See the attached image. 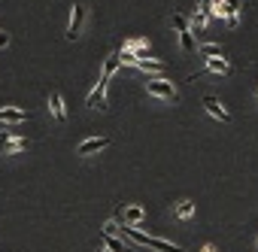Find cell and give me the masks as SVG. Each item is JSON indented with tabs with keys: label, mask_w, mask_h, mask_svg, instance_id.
I'll list each match as a JSON object with an SVG mask.
<instances>
[{
	"label": "cell",
	"mask_w": 258,
	"mask_h": 252,
	"mask_svg": "<svg viewBox=\"0 0 258 252\" xmlns=\"http://www.w3.org/2000/svg\"><path fill=\"white\" fill-rule=\"evenodd\" d=\"M118 234H121V237H131L134 243H140V246H149V249H155V252H185L182 246H176V243H167V240H161V237H152V234H143V231H137V228H118Z\"/></svg>",
	"instance_id": "6da1fadb"
},
{
	"label": "cell",
	"mask_w": 258,
	"mask_h": 252,
	"mask_svg": "<svg viewBox=\"0 0 258 252\" xmlns=\"http://www.w3.org/2000/svg\"><path fill=\"white\" fill-rule=\"evenodd\" d=\"M170 25L179 31V46H182V52H198V40H195V31L188 28V22H185L179 13L170 19Z\"/></svg>",
	"instance_id": "7a4b0ae2"
},
{
	"label": "cell",
	"mask_w": 258,
	"mask_h": 252,
	"mask_svg": "<svg viewBox=\"0 0 258 252\" xmlns=\"http://www.w3.org/2000/svg\"><path fill=\"white\" fill-rule=\"evenodd\" d=\"M28 149L25 137H13V131H0V155H19Z\"/></svg>",
	"instance_id": "3957f363"
},
{
	"label": "cell",
	"mask_w": 258,
	"mask_h": 252,
	"mask_svg": "<svg viewBox=\"0 0 258 252\" xmlns=\"http://www.w3.org/2000/svg\"><path fill=\"white\" fill-rule=\"evenodd\" d=\"M237 10H240V0H222L216 4V16L228 22V28H237Z\"/></svg>",
	"instance_id": "277c9868"
},
{
	"label": "cell",
	"mask_w": 258,
	"mask_h": 252,
	"mask_svg": "<svg viewBox=\"0 0 258 252\" xmlns=\"http://www.w3.org/2000/svg\"><path fill=\"white\" fill-rule=\"evenodd\" d=\"M146 88H149V94H155V97L176 100V91H173V85H170L167 79H149V82H146Z\"/></svg>",
	"instance_id": "5b68a950"
},
{
	"label": "cell",
	"mask_w": 258,
	"mask_h": 252,
	"mask_svg": "<svg viewBox=\"0 0 258 252\" xmlns=\"http://www.w3.org/2000/svg\"><path fill=\"white\" fill-rule=\"evenodd\" d=\"M213 16H216V0H201V10H198V16H195V28L204 31Z\"/></svg>",
	"instance_id": "8992f818"
},
{
	"label": "cell",
	"mask_w": 258,
	"mask_h": 252,
	"mask_svg": "<svg viewBox=\"0 0 258 252\" xmlns=\"http://www.w3.org/2000/svg\"><path fill=\"white\" fill-rule=\"evenodd\" d=\"M204 109H207L213 118H219V121H231V112H228V109H225L213 94H207V97H204Z\"/></svg>",
	"instance_id": "52a82bcc"
},
{
	"label": "cell",
	"mask_w": 258,
	"mask_h": 252,
	"mask_svg": "<svg viewBox=\"0 0 258 252\" xmlns=\"http://www.w3.org/2000/svg\"><path fill=\"white\" fill-rule=\"evenodd\" d=\"M82 19H85V7H73L70 13V25H67V40H76L79 37V28H82Z\"/></svg>",
	"instance_id": "ba28073f"
},
{
	"label": "cell",
	"mask_w": 258,
	"mask_h": 252,
	"mask_svg": "<svg viewBox=\"0 0 258 252\" xmlns=\"http://www.w3.org/2000/svg\"><path fill=\"white\" fill-rule=\"evenodd\" d=\"M106 146H109V140H106V137H88L85 143H79L76 155H91V152H100V149H106Z\"/></svg>",
	"instance_id": "9c48e42d"
},
{
	"label": "cell",
	"mask_w": 258,
	"mask_h": 252,
	"mask_svg": "<svg viewBox=\"0 0 258 252\" xmlns=\"http://www.w3.org/2000/svg\"><path fill=\"white\" fill-rule=\"evenodd\" d=\"M106 85H109V79H106V76H100V82H97V85H94V91L88 94L85 106H97V103L103 106V94H106Z\"/></svg>",
	"instance_id": "30bf717a"
},
{
	"label": "cell",
	"mask_w": 258,
	"mask_h": 252,
	"mask_svg": "<svg viewBox=\"0 0 258 252\" xmlns=\"http://www.w3.org/2000/svg\"><path fill=\"white\" fill-rule=\"evenodd\" d=\"M49 106H52V115H55L58 121H67V109H64V97H61L58 91H52V94H49Z\"/></svg>",
	"instance_id": "8fae6325"
},
{
	"label": "cell",
	"mask_w": 258,
	"mask_h": 252,
	"mask_svg": "<svg viewBox=\"0 0 258 252\" xmlns=\"http://www.w3.org/2000/svg\"><path fill=\"white\" fill-rule=\"evenodd\" d=\"M124 49H127V52H134L137 61H140V58H149V43H146V40H127Z\"/></svg>",
	"instance_id": "7c38bea8"
},
{
	"label": "cell",
	"mask_w": 258,
	"mask_h": 252,
	"mask_svg": "<svg viewBox=\"0 0 258 252\" xmlns=\"http://www.w3.org/2000/svg\"><path fill=\"white\" fill-rule=\"evenodd\" d=\"M100 243H103L109 252H134L127 243H121V240H118V237H112V234H103V240H100Z\"/></svg>",
	"instance_id": "4fadbf2b"
},
{
	"label": "cell",
	"mask_w": 258,
	"mask_h": 252,
	"mask_svg": "<svg viewBox=\"0 0 258 252\" xmlns=\"http://www.w3.org/2000/svg\"><path fill=\"white\" fill-rule=\"evenodd\" d=\"M118 213L124 216V222H127V225H137V222H143V216H146V213H143V207H124V210H118Z\"/></svg>",
	"instance_id": "5bb4252c"
},
{
	"label": "cell",
	"mask_w": 258,
	"mask_h": 252,
	"mask_svg": "<svg viewBox=\"0 0 258 252\" xmlns=\"http://www.w3.org/2000/svg\"><path fill=\"white\" fill-rule=\"evenodd\" d=\"M25 118H28V112H25V109H13V106L0 109V121H25Z\"/></svg>",
	"instance_id": "9a60e30c"
},
{
	"label": "cell",
	"mask_w": 258,
	"mask_h": 252,
	"mask_svg": "<svg viewBox=\"0 0 258 252\" xmlns=\"http://www.w3.org/2000/svg\"><path fill=\"white\" fill-rule=\"evenodd\" d=\"M137 67H140V70H146V73H161V70H164V61H152V58H140V61H137Z\"/></svg>",
	"instance_id": "2e32d148"
},
{
	"label": "cell",
	"mask_w": 258,
	"mask_h": 252,
	"mask_svg": "<svg viewBox=\"0 0 258 252\" xmlns=\"http://www.w3.org/2000/svg\"><path fill=\"white\" fill-rule=\"evenodd\" d=\"M118 64H121V61H118V52H112V55H109V58L103 61V73H100V76H106V79H112V73L118 70Z\"/></svg>",
	"instance_id": "e0dca14e"
},
{
	"label": "cell",
	"mask_w": 258,
	"mask_h": 252,
	"mask_svg": "<svg viewBox=\"0 0 258 252\" xmlns=\"http://www.w3.org/2000/svg\"><path fill=\"white\" fill-rule=\"evenodd\" d=\"M207 70H213V73H228L231 64H228L225 58H210V61H207Z\"/></svg>",
	"instance_id": "ac0fdd59"
},
{
	"label": "cell",
	"mask_w": 258,
	"mask_h": 252,
	"mask_svg": "<svg viewBox=\"0 0 258 252\" xmlns=\"http://www.w3.org/2000/svg\"><path fill=\"white\" fill-rule=\"evenodd\" d=\"M176 216H179V219H191V216H195V204H191V201H179Z\"/></svg>",
	"instance_id": "d6986e66"
},
{
	"label": "cell",
	"mask_w": 258,
	"mask_h": 252,
	"mask_svg": "<svg viewBox=\"0 0 258 252\" xmlns=\"http://www.w3.org/2000/svg\"><path fill=\"white\" fill-rule=\"evenodd\" d=\"M198 52H201L204 58H219V55H222V46H213V43H207V46H201Z\"/></svg>",
	"instance_id": "ffe728a7"
},
{
	"label": "cell",
	"mask_w": 258,
	"mask_h": 252,
	"mask_svg": "<svg viewBox=\"0 0 258 252\" xmlns=\"http://www.w3.org/2000/svg\"><path fill=\"white\" fill-rule=\"evenodd\" d=\"M7 43H10V34H0V49H4Z\"/></svg>",
	"instance_id": "44dd1931"
},
{
	"label": "cell",
	"mask_w": 258,
	"mask_h": 252,
	"mask_svg": "<svg viewBox=\"0 0 258 252\" xmlns=\"http://www.w3.org/2000/svg\"><path fill=\"white\" fill-rule=\"evenodd\" d=\"M201 252H216V246H213V243H207V246H204Z\"/></svg>",
	"instance_id": "7402d4cb"
}]
</instances>
